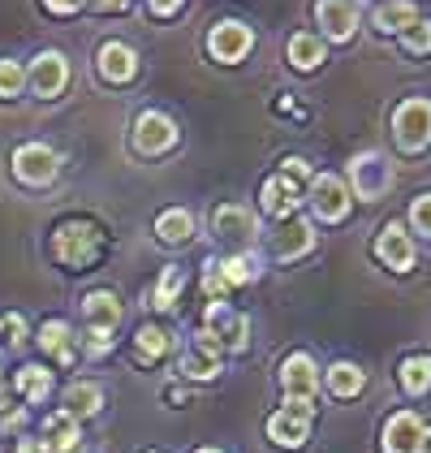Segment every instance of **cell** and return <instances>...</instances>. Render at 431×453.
Instances as JSON below:
<instances>
[{
    "mask_svg": "<svg viewBox=\"0 0 431 453\" xmlns=\"http://www.w3.org/2000/svg\"><path fill=\"white\" fill-rule=\"evenodd\" d=\"M181 289H185V273H181V268H164L160 280H155V289H151V307H155V311H173Z\"/></svg>",
    "mask_w": 431,
    "mask_h": 453,
    "instance_id": "31",
    "label": "cell"
},
{
    "mask_svg": "<svg viewBox=\"0 0 431 453\" xmlns=\"http://www.w3.org/2000/svg\"><path fill=\"white\" fill-rule=\"evenodd\" d=\"M87 0H43V9L48 13H57V18H70V13H78Z\"/></svg>",
    "mask_w": 431,
    "mask_h": 453,
    "instance_id": "40",
    "label": "cell"
},
{
    "mask_svg": "<svg viewBox=\"0 0 431 453\" xmlns=\"http://www.w3.org/2000/svg\"><path fill=\"white\" fill-rule=\"evenodd\" d=\"M401 48H405L410 57H427L431 52V22L427 18H419L410 31H401Z\"/></svg>",
    "mask_w": 431,
    "mask_h": 453,
    "instance_id": "33",
    "label": "cell"
},
{
    "mask_svg": "<svg viewBox=\"0 0 431 453\" xmlns=\"http://www.w3.org/2000/svg\"><path fill=\"white\" fill-rule=\"evenodd\" d=\"M315 22H320V35L332 39V43H350L354 31H359L362 13L354 0H320L315 4Z\"/></svg>",
    "mask_w": 431,
    "mask_h": 453,
    "instance_id": "11",
    "label": "cell"
},
{
    "mask_svg": "<svg viewBox=\"0 0 431 453\" xmlns=\"http://www.w3.org/2000/svg\"><path fill=\"white\" fill-rule=\"evenodd\" d=\"M91 4H95V9H100V13H112V9H125V4H130V0H91Z\"/></svg>",
    "mask_w": 431,
    "mask_h": 453,
    "instance_id": "41",
    "label": "cell"
},
{
    "mask_svg": "<svg viewBox=\"0 0 431 453\" xmlns=\"http://www.w3.org/2000/svg\"><path fill=\"white\" fill-rule=\"evenodd\" d=\"M254 48V31L246 22H238V18H229V22H216L212 31H208V52H212V61L220 65H238V61H246Z\"/></svg>",
    "mask_w": 431,
    "mask_h": 453,
    "instance_id": "10",
    "label": "cell"
},
{
    "mask_svg": "<svg viewBox=\"0 0 431 453\" xmlns=\"http://www.w3.org/2000/svg\"><path fill=\"white\" fill-rule=\"evenodd\" d=\"M315 250V225L306 220V216H293L289 225H281V234H276V242H272V255L281 259V264H293V259H302V255H311Z\"/></svg>",
    "mask_w": 431,
    "mask_h": 453,
    "instance_id": "19",
    "label": "cell"
},
{
    "mask_svg": "<svg viewBox=\"0 0 431 453\" xmlns=\"http://www.w3.org/2000/svg\"><path fill=\"white\" fill-rule=\"evenodd\" d=\"M13 388H18V393H22L31 406H43V402L52 397V372H48L43 363H26V367H18Z\"/></svg>",
    "mask_w": 431,
    "mask_h": 453,
    "instance_id": "25",
    "label": "cell"
},
{
    "mask_svg": "<svg viewBox=\"0 0 431 453\" xmlns=\"http://www.w3.org/2000/svg\"><path fill=\"white\" fill-rule=\"evenodd\" d=\"M410 229L431 238V195H419V199L410 203Z\"/></svg>",
    "mask_w": 431,
    "mask_h": 453,
    "instance_id": "37",
    "label": "cell"
},
{
    "mask_svg": "<svg viewBox=\"0 0 431 453\" xmlns=\"http://www.w3.org/2000/svg\"><path fill=\"white\" fill-rule=\"evenodd\" d=\"M203 294H208V303H224V294H229V285H224V277H220L216 259L203 264Z\"/></svg>",
    "mask_w": 431,
    "mask_h": 453,
    "instance_id": "36",
    "label": "cell"
},
{
    "mask_svg": "<svg viewBox=\"0 0 431 453\" xmlns=\"http://www.w3.org/2000/svg\"><path fill=\"white\" fill-rule=\"evenodd\" d=\"M35 342L43 354H52L61 367H70L73 363V328H70V319H43L39 324V333H35Z\"/></svg>",
    "mask_w": 431,
    "mask_h": 453,
    "instance_id": "22",
    "label": "cell"
},
{
    "mask_svg": "<svg viewBox=\"0 0 431 453\" xmlns=\"http://www.w3.org/2000/svg\"><path fill=\"white\" fill-rule=\"evenodd\" d=\"M181 4H185V0H147L151 18H173V13H181Z\"/></svg>",
    "mask_w": 431,
    "mask_h": 453,
    "instance_id": "39",
    "label": "cell"
},
{
    "mask_svg": "<svg viewBox=\"0 0 431 453\" xmlns=\"http://www.w3.org/2000/svg\"><path fill=\"white\" fill-rule=\"evenodd\" d=\"M95 73L104 82H112V87H125V82L139 78V52L130 43H121V39H108L95 52Z\"/></svg>",
    "mask_w": 431,
    "mask_h": 453,
    "instance_id": "12",
    "label": "cell"
},
{
    "mask_svg": "<svg viewBox=\"0 0 431 453\" xmlns=\"http://www.w3.org/2000/svg\"><path fill=\"white\" fill-rule=\"evenodd\" d=\"M155 238L164 246H185L194 238V216L185 208H164L155 216Z\"/></svg>",
    "mask_w": 431,
    "mask_h": 453,
    "instance_id": "24",
    "label": "cell"
},
{
    "mask_svg": "<svg viewBox=\"0 0 431 453\" xmlns=\"http://www.w3.org/2000/svg\"><path fill=\"white\" fill-rule=\"evenodd\" d=\"M112 346H117V337L108 328H87V337H82V354L87 358H104V354H112Z\"/></svg>",
    "mask_w": 431,
    "mask_h": 453,
    "instance_id": "35",
    "label": "cell"
},
{
    "mask_svg": "<svg viewBox=\"0 0 431 453\" xmlns=\"http://www.w3.org/2000/svg\"><path fill=\"white\" fill-rule=\"evenodd\" d=\"M315 423V397H285L276 415H268V441L276 449H302L311 441Z\"/></svg>",
    "mask_w": 431,
    "mask_h": 453,
    "instance_id": "2",
    "label": "cell"
},
{
    "mask_svg": "<svg viewBox=\"0 0 431 453\" xmlns=\"http://www.w3.org/2000/svg\"><path fill=\"white\" fill-rule=\"evenodd\" d=\"M18 453H43V449H39V441H22V445H18Z\"/></svg>",
    "mask_w": 431,
    "mask_h": 453,
    "instance_id": "42",
    "label": "cell"
},
{
    "mask_svg": "<svg viewBox=\"0 0 431 453\" xmlns=\"http://www.w3.org/2000/svg\"><path fill=\"white\" fill-rule=\"evenodd\" d=\"M419 22V4L414 0H380L375 9H371V27L380 31V35H401V31H410Z\"/></svg>",
    "mask_w": 431,
    "mask_h": 453,
    "instance_id": "20",
    "label": "cell"
},
{
    "mask_svg": "<svg viewBox=\"0 0 431 453\" xmlns=\"http://www.w3.org/2000/svg\"><path fill=\"white\" fill-rule=\"evenodd\" d=\"M151 453H155V449H151Z\"/></svg>",
    "mask_w": 431,
    "mask_h": 453,
    "instance_id": "44",
    "label": "cell"
},
{
    "mask_svg": "<svg viewBox=\"0 0 431 453\" xmlns=\"http://www.w3.org/2000/svg\"><path fill=\"white\" fill-rule=\"evenodd\" d=\"M345 186H350V195L362 199V203L384 199V195L393 190V165H389V156H384V151H359V156L350 160V169H345Z\"/></svg>",
    "mask_w": 431,
    "mask_h": 453,
    "instance_id": "3",
    "label": "cell"
},
{
    "mask_svg": "<svg viewBox=\"0 0 431 453\" xmlns=\"http://www.w3.org/2000/svg\"><path fill=\"white\" fill-rule=\"evenodd\" d=\"M393 139L401 151H423L431 142V100L410 96L393 108Z\"/></svg>",
    "mask_w": 431,
    "mask_h": 453,
    "instance_id": "5",
    "label": "cell"
},
{
    "mask_svg": "<svg viewBox=\"0 0 431 453\" xmlns=\"http://www.w3.org/2000/svg\"><path fill=\"white\" fill-rule=\"evenodd\" d=\"M323 384H328V393L332 397H359L362 388H367V372H362L359 363H332L328 372H323Z\"/></svg>",
    "mask_w": 431,
    "mask_h": 453,
    "instance_id": "26",
    "label": "cell"
},
{
    "mask_svg": "<svg viewBox=\"0 0 431 453\" xmlns=\"http://www.w3.org/2000/svg\"><path fill=\"white\" fill-rule=\"evenodd\" d=\"M39 449L43 453H82V427L70 411H52L43 418V432H39Z\"/></svg>",
    "mask_w": 431,
    "mask_h": 453,
    "instance_id": "15",
    "label": "cell"
},
{
    "mask_svg": "<svg viewBox=\"0 0 431 453\" xmlns=\"http://www.w3.org/2000/svg\"><path fill=\"white\" fill-rule=\"evenodd\" d=\"M220 354H224V349H220L212 328H199V333H194V346L181 358L178 372L185 380H216V376H220Z\"/></svg>",
    "mask_w": 431,
    "mask_h": 453,
    "instance_id": "14",
    "label": "cell"
},
{
    "mask_svg": "<svg viewBox=\"0 0 431 453\" xmlns=\"http://www.w3.org/2000/svg\"><path fill=\"white\" fill-rule=\"evenodd\" d=\"M26 87L35 91L39 100H57V96H65V87H70V57L57 52V48H43L39 57H31Z\"/></svg>",
    "mask_w": 431,
    "mask_h": 453,
    "instance_id": "8",
    "label": "cell"
},
{
    "mask_svg": "<svg viewBox=\"0 0 431 453\" xmlns=\"http://www.w3.org/2000/svg\"><path fill=\"white\" fill-rule=\"evenodd\" d=\"M169 349H173V337H169L160 324H143V328L134 333V354H139V363H160Z\"/></svg>",
    "mask_w": 431,
    "mask_h": 453,
    "instance_id": "29",
    "label": "cell"
},
{
    "mask_svg": "<svg viewBox=\"0 0 431 453\" xmlns=\"http://www.w3.org/2000/svg\"><path fill=\"white\" fill-rule=\"evenodd\" d=\"M259 208L268 211V216H276V220H281V216H285V211H289V203H285V195H281V181H276V177H268V181H263V195H259Z\"/></svg>",
    "mask_w": 431,
    "mask_h": 453,
    "instance_id": "34",
    "label": "cell"
},
{
    "mask_svg": "<svg viewBox=\"0 0 431 453\" xmlns=\"http://www.w3.org/2000/svg\"><path fill=\"white\" fill-rule=\"evenodd\" d=\"M61 411H70L73 418H91L104 411V388L95 380H73L65 384V406Z\"/></svg>",
    "mask_w": 431,
    "mask_h": 453,
    "instance_id": "23",
    "label": "cell"
},
{
    "mask_svg": "<svg viewBox=\"0 0 431 453\" xmlns=\"http://www.w3.org/2000/svg\"><path fill=\"white\" fill-rule=\"evenodd\" d=\"M306 203H311V211H315V220H323V225H336V220H345V216H350L354 195H350L345 177L315 173V177H311V186H306Z\"/></svg>",
    "mask_w": 431,
    "mask_h": 453,
    "instance_id": "6",
    "label": "cell"
},
{
    "mask_svg": "<svg viewBox=\"0 0 431 453\" xmlns=\"http://www.w3.org/2000/svg\"><path fill=\"white\" fill-rule=\"evenodd\" d=\"M22 91H26V65L4 57L0 61V100H18Z\"/></svg>",
    "mask_w": 431,
    "mask_h": 453,
    "instance_id": "32",
    "label": "cell"
},
{
    "mask_svg": "<svg viewBox=\"0 0 431 453\" xmlns=\"http://www.w3.org/2000/svg\"><path fill=\"white\" fill-rule=\"evenodd\" d=\"M289 65H293V70H320L323 65V39L320 35H306V31H302V35H293L289 39Z\"/></svg>",
    "mask_w": 431,
    "mask_h": 453,
    "instance_id": "30",
    "label": "cell"
},
{
    "mask_svg": "<svg viewBox=\"0 0 431 453\" xmlns=\"http://www.w3.org/2000/svg\"><path fill=\"white\" fill-rule=\"evenodd\" d=\"M13 177L22 181V186H31V190H43V186H52L57 173H61V156L48 147V142H22L18 151H13Z\"/></svg>",
    "mask_w": 431,
    "mask_h": 453,
    "instance_id": "7",
    "label": "cell"
},
{
    "mask_svg": "<svg viewBox=\"0 0 431 453\" xmlns=\"http://www.w3.org/2000/svg\"><path fill=\"white\" fill-rule=\"evenodd\" d=\"M104 255V234L91 220H61L52 229V259L70 273H87Z\"/></svg>",
    "mask_w": 431,
    "mask_h": 453,
    "instance_id": "1",
    "label": "cell"
},
{
    "mask_svg": "<svg viewBox=\"0 0 431 453\" xmlns=\"http://www.w3.org/2000/svg\"><path fill=\"white\" fill-rule=\"evenodd\" d=\"M375 255H380V264H389L393 273H410V268H414V238L405 234V225L389 220V225L380 229V238H375Z\"/></svg>",
    "mask_w": 431,
    "mask_h": 453,
    "instance_id": "16",
    "label": "cell"
},
{
    "mask_svg": "<svg viewBox=\"0 0 431 453\" xmlns=\"http://www.w3.org/2000/svg\"><path fill=\"white\" fill-rule=\"evenodd\" d=\"M0 333H4V342L9 346H22L26 342V319L13 311V315H0Z\"/></svg>",
    "mask_w": 431,
    "mask_h": 453,
    "instance_id": "38",
    "label": "cell"
},
{
    "mask_svg": "<svg viewBox=\"0 0 431 453\" xmlns=\"http://www.w3.org/2000/svg\"><path fill=\"white\" fill-rule=\"evenodd\" d=\"M194 453H224V449H216V445H203V449H194Z\"/></svg>",
    "mask_w": 431,
    "mask_h": 453,
    "instance_id": "43",
    "label": "cell"
},
{
    "mask_svg": "<svg viewBox=\"0 0 431 453\" xmlns=\"http://www.w3.org/2000/svg\"><path fill=\"white\" fill-rule=\"evenodd\" d=\"M254 229H259V220H254L251 208H242V203H220L212 211V234L220 242H251Z\"/></svg>",
    "mask_w": 431,
    "mask_h": 453,
    "instance_id": "18",
    "label": "cell"
},
{
    "mask_svg": "<svg viewBox=\"0 0 431 453\" xmlns=\"http://www.w3.org/2000/svg\"><path fill=\"white\" fill-rule=\"evenodd\" d=\"M181 139L178 121L169 117V112H160V108H143L139 117H134V130H130V142H134V151L139 156H164V151H173Z\"/></svg>",
    "mask_w": 431,
    "mask_h": 453,
    "instance_id": "4",
    "label": "cell"
},
{
    "mask_svg": "<svg viewBox=\"0 0 431 453\" xmlns=\"http://www.w3.org/2000/svg\"><path fill=\"white\" fill-rule=\"evenodd\" d=\"M82 315H87V328L117 333V324H121V298L112 289H91V294H82Z\"/></svg>",
    "mask_w": 431,
    "mask_h": 453,
    "instance_id": "21",
    "label": "cell"
},
{
    "mask_svg": "<svg viewBox=\"0 0 431 453\" xmlns=\"http://www.w3.org/2000/svg\"><path fill=\"white\" fill-rule=\"evenodd\" d=\"M427 423L423 415H414V411H397L389 415L384 423V432H380V449L384 453H423L427 449Z\"/></svg>",
    "mask_w": 431,
    "mask_h": 453,
    "instance_id": "9",
    "label": "cell"
},
{
    "mask_svg": "<svg viewBox=\"0 0 431 453\" xmlns=\"http://www.w3.org/2000/svg\"><path fill=\"white\" fill-rule=\"evenodd\" d=\"M397 380L410 397H423L431 393V354H405L401 367H397Z\"/></svg>",
    "mask_w": 431,
    "mask_h": 453,
    "instance_id": "27",
    "label": "cell"
},
{
    "mask_svg": "<svg viewBox=\"0 0 431 453\" xmlns=\"http://www.w3.org/2000/svg\"><path fill=\"white\" fill-rule=\"evenodd\" d=\"M281 388H285V397H315L320 393V367H315V358L311 354H289L285 363H281Z\"/></svg>",
    "mask_w": 431,
    "mask_h": 453,
    "instance_id": "17",
    "label": "cell"
},
{
    "mask_svg": "<svg viewBox=\"0 0 431 453\" xmlns=\"http://www.w3.org/2000/svg\"><path fill=\"white\" fill-rule=\"evenodd\" d=\"M203 328H212L220 349H233V354H242V349L251 346V319L238 311H229V303H208V324Z\"/></svg>",
    "mask_w": 431,
    "mask_h": 453,
    "instance_id": "13",
    "label": "cell"
},
{
    "mask_svg": "<svg viewBox=\"0 0 431 453\" xmlns=\"http://www.w3.org/2000/svg\"><path fill=\"white\" fill-rule=\"evenodd\" d=\"M216 268H220V277H224V285H229V289H238V285H251V280H259V255L238 250V255L216 259Z\"/></svg>",
    "mask_w": 431,
    "mask_h": 453,
    "instance_id": "28",
    "label": "cell"
}]
</instances>
